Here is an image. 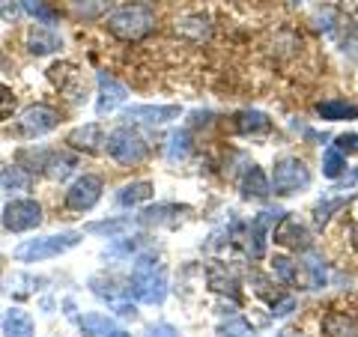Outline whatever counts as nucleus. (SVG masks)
<instances>
[{
    "mask_svg": "<svg viewBox=\"0 0 358 337\" xmlns=\"http://www.w3.org/2000/svg\"><path fill=\"white\" fill-rule=\"evenodd\" d=\"M129 296L141 305H162L167 299V275L159 257L138 254L129 275Z\"/></svg>",
    "mask_w": 358,
    "mask_h": 337,
    "instance_id": "nucleus-1",
    "label": "nucleus"
},
{
    "mask_svg": "<svg viewBox=\"0 0 358 337\" xmlns=\"http://www.w3.org/2000/svg\"><path fill=\"white\" fill-rule=\"evenodd\" d=\"M108 30H110V36H117L122 42H141L143 36H150L155 30V13L143 3L122 6L108 18Z\"/></svg>",
    "mask_w": 358,
    "mask_h": 337,
    "instance_id": "nucleus-2",
    "label": "nucleus"
},
{
    "mask_svg": "<svg viewBox=\"0 0 358 337\" xmlns=\"http://www.w3.org/2000/svg\"><path fill=\"white\" fill-rule=\"evenodd\" d=\"M81 242V233L78 230H66L57 236H39V239H27L15 248V260L21 263H39V260H51V257H60L66 251H72L75 245Z\"/></svg>",
    "mask_w": 358,
    "mask_h": 337,
    "instance_id": "nucleus-3",
    "label": "nucleus"
},
{
    "mask_svg": "<svg viewBox=\"0 0 358 337\" xmlns=\"http://www.w3.org/2000/svg\"><path fill=\"white\" fill-rule=\"evenodd\" d=\"M108 155L120 164H141L150 155V147L141 131H134L131 126H122L108 134Z\"/></svg>",
    "mask_w": 358,
    "mask_h": 337,
    "instance_id": "nucleus-4",
    "label": "nucleus"
},
{
    "mask_svg": "<svg viewBox=\"0 0 358 337\" xmlns=\"http://www.w3.org/2000/svg\"><path fill=\"white\" fill-rule=\"evenodd\" d=\"M310 185V171L301 159H281L272 171V191L275 194H299Z\"/></svg>",
    "mask_w": 358,
    "mask_h": 337,
    "instance_id": "nucleus-5",
    "label": "nucleus"
},
{
    "mask_svg": "<svg viewBox=\"0 0 358 337\" xmlns=\"http://www.w3.org/2000/svg\"><path fill=\"white\" fill-rule=\"evenodd\" d=\"M48 81L69 99V102H84L87 96V78L75 63H54L48 66Z\"/></svg>",
    "mask_w": 358,
    "mask_h": 337,
    "instance_id": "nucleus-6",
    "label": "nucleus"
},
{
    "mask_svg": "<svg viewBox=\"0 0 358 337\" xmlns=\"http://www.w3.org/2000/svg\"><path fill=\"white\" fill-rule=\"evenodd\" d=\"M0 221H3V227L13 230V233H27V230L42 224V206L36 200H9L3 206Z\"/></svg>",
    "mask_w": 358,
    "mask_h": 337,
    "instance_id": "nucleus-7",
    "label": "nucleus"
},
{
    "mask_svg": "<svg viewBox=\"0 0 358 337\" xmlns=\"http://www.w3.org/2000/svg\"><path fill=\"white\" fill-rule=\"evenodd\" d=\"M102 191H105V182L93 173H84L78 176L72 188L66 191V206H69L72 212H90L99 200H102Z\"/></svg>",
    "mask_w": 358,
    "mask_h": 337,
    "instance_id": "nucleus-8",
    "label": "nucleus"
},
{
    "mask_svg": "<svg viewBox=\"0 0 358 337\" xmlns=\"http://www.w3.org/2000/svg\"><path fill=\"white\" fill-rule=\"evenodd\" d=\"M60 126V114L48 105H30L24 114L18 117V134L21 138H42Z\"/></svg>",
    "mask_w": 358,
    "mask_h": 337,
    "instance_id": "nucleus-9",
    "label": "nucleus"
},
{
    "mask_svg": "<svg viewBox=\"0 0 358 337\" xmlns=\"http://www.w3.org/2000/svg\"><path fill=\"white\" fill-rule=\"evenodd\" d=\"M272 239L284 248H293V251H310V233L305 230L296 215H281L278 224L272 227Z\"/></svg>",
    "mask_w": 358,
    "mask_h": 337,
    "instance_id": "nucleus-10",
    "label": "nucleus"
},
{
    "mask_svg": "<svg viewBox=\"0 0 358 337\" xmlns=\"http://www.w3.org/2000/svg\"><path fill=\"white\" fill-rule=\"evenodd\" d=\"M99 99H96V114L105 117V114H114V110L129 99V89L122 87L117 78H110L108 72H99Z\"/></svg>",
    "mask_w": 358,
    "mask_h": 337,
    "instance_id": "nucleus-11",
    "label": "nucleus"
},
{
    "mask_svg": "<svg viewBox=\"0 0 358 337\" xmlns=\"http://www.w3.org/2000/svg\"><path fill=\"white\" fill-rule=\"evenodd\" d=\"M72 150L78 152H87V155H99L102 150H108V134L102 131L99 122H90V126H78L69 131V138H66Z\"/></svg>",
    "mask_w": 358,
    "mask_h": 337,
    "instance_id": "nucleus-12",
    "label": "nucleus"
},
{
    "mask_svg": "<svg viewBox=\"0 0 358 337\" xmlns=\"http://www.w3.org/2000/svg\"><path fill=\"white\" fill-rule=\"evenodd\" d=\"M179 117V108L173 105H134L122 110V120L126 126L131 122H141V126H162V122H171Z\"/></svg>",
    "mask_w": 358,
    "mask_h": 337,
    "instance_id": "nucleus-13",
    "label": "nucleus"
},
{
    "mask_svg": "<svg viewBox=\"0 0 358 337\" xmlns=\"http://www.w3.org/2000/svg\"><path fill=\"white\" fill-rule=\"evenodd\" d=\"M296 263H299V289H322L326 287V280H329L326 263H322L317 254L305 251V257Z\"/></svg>",
    "mask_w": 358,
    "mask_h": 337,
    "instance_id": "nucleus-14",
    "label": "nucleus"
},
{
    "mask_svg": "<svg viewBox=\"0 0 358 337\" xmlns=\"http://www.w3.org/2000/svg\"><path fill=\"white\" fill-rule=\"evenodd\" d=\"M284 212H260L251 227H248V254L254 257V260H260V257L266 254V236H268V227L272 224H278V218H281Z\"/></svg>",
    "mask_w": 358,
    "mask_h": 337,
    "instance_id": "nucleus-15",
    "label": "nucleus"
},
{
    "mask_svg": "<svg viewBox=\"0 0 358 337\" xmlns=\"http://www.w3.org/2000/svg\"><path fill=\"white\" fill-rule=\"evenodd\" d=\"M39 167H42V173L54 179V182H63V179H69L75 173V167H78V159L69 152H45L42 159H39Z\"/></svg>",
    "mask_w": 358,
    "mask_h": 337,
    "instance_id": "nucleus-16",
    "label": "nucleus"
},
{
    "mask_svg": "<svg viewBox=\"0 0 358 337\" xmlns=\"http://www.w3.org/2000/svg\"><path fill=\"white\" fill-rule=\"evenodd\" d=\"M60 45H63L60 33L54 27H48V24H36L27 33V51L36 54V57H42V54H54Z\"/></svg>",
    "mask_w": 358,
    "mask_h": 337,
    "instance_id": "nucleus-17",
    "label": "nucleus"
},
{
    "mask_svg": "<svg viewBox=\"0 0 358 337\" xmlns=\"http://www.w3.org/2000/svg\"><path fill=\"white\" fill-rule=\"evenodd\" d=\"M81 334L84 337H129L126 329H120L105 313H87V317H81Z\"/></svg>",
    "mask_w": 358,
    "mask_h": 337,
    "instance_id": "nucleus-18",
    "label": "nucleus"
},
{
    "mask_svg": "<svg viewBox=\"0 0 358 337\" xmlns=\"http://www.w3.org/2000/svg\"><path fill=\"white\" fill-rule=\"evenodd\" d=\"M242 194L245 197H254V200H266L268 197V191H272V185H268V179H266V173L260 171L257 164H251L248 171H245V176H242Z\"/></svg>",
    "mask_w": 358,
    "mask_h": 337,
    "instance_id": "nucleus-19",
    "label": "nucleus"
},
{
    "mask_svg": "<svg viewBox=\"0 0 358 337\" xmlns=\"http://www.w3.org/2000/svg\"><path fill=\"white\" fill-rule=\"evenodd\" d=\"M179 212H185V206H173V203H164V206H150L138 215V227H152V224H173L179 218Z\"/></svg>",
    "mask_w": 358,
    "mask_h": 337,
    "instance_id": "nucleus-20",
    "label": "nucleus"
},
{
    "mask_svg": "<svg viewBox=\"0 0 358 337\" xmlns=\"http://www.w3.org/2000/svg\"><path fill=\"white\" fill-rule=\"evenodd\" d=\"M3 337H33V320L24 310H6L3 313Z\"/></svg>",
    "mask_w": 358,
    "mask_h": 337,
    "instance_id": "nucleus-21",
    "label": "nucleus"
},
{
    "mask_svg": "<svg viewBox=\"0 0 358 337\" xmlns=\"http://www.w3.org/2000/svg\"><path fill=\"white\" fill-rule=\"evenodd\" d=\"M236 131L239 134H266L272 131V120H268L266 114H260V110H242V114H236Z\"/></svg>",
    "mask_w": 358,
    "mask_h": 337,
    "instance_id": "nucleus-22",
    "label": "nucleus"
},
{
    "mask_svg": "<svg viewBox=\"0 0 358 337\" xmlns=\"http://www.w3.org/2000/svg\"><path fill=\"white\" fill-rule=\"evenodd\" d=\"M317 114L329 122H341V120H358V105L341 102V99H329V102L317 105Z\"/></svg>",
    "mask_w": 358,
    "mask_h": 337,
    "instance_id": "nucleus-23",
    "label": "nucleus"
},
{
    "mask_svg": "<svg viewBox=\"0 0 358 337\" xmlns=\"http://www.w3.org/2000/svg\"><path fill=\"white\" fill-rule=\"evenodd\" d=\"M150 197H152V185L141 179V182H129V185H122V188H120L117 203H120V206H126V209H131V206H138V203H147Z\"/></svg>",
    "mask_w": 358,
    "mask_h": 337,
    "instance_id": "nucleus-24",
    "label": "nucleus"
},
{
    "mask_svg": "<svg viewBox=\"0 0 358 337\" xmlns=\"http://www.w3.org/2000/svg\"><path fill=\"white\" fill-rule=\"evenodd\" d=\"M322 329H326L329 337H358V322L346 313H329L322 320Z\"/></svg>",
    "mask_w": 358,
    "mask_h": 337,
    "instance_id": "nucleus-25",
    "label": "nucleus"
},
{
    "mask_svg": "<svg viewBox=\"0 0 358 337\" xmlns=\"http://www.w3.org/2000/svg\"><path fill=\"white\" fill-rule=\"evenodd\" d=\"M30 182H33L30 173L24 171V167H18V164L3 167V171H0V188L9 191V194H13V191H27Z\"/></svg>",
    "mask_w": 358,
    "mask_h": 337,
    "instance_id": "nucleus-26",
    "label": "nucleus"
},
{
    "mask_svg": "<svg viewBox=\"0 0 358 337\" xmlns=\"http://www.w3.org/2000/svg\"><path fill=\"white\" fill-rule=\"evenodd\" d=\"M131 227H138V218H117V221H99V224H87V233H102L108 239H120L122 233H129Z\"/></svg>",
    "mask_w": 358,
    "mask_h": 337,
    "instance_id": "nucleus-27",
    "label": "nucleus"
},
{
    "mask_svg": "<svg viewBox=\"0 0 358 337\" xmlns=\"http://www.w3.org/2000/svg\"><path fill=\"white\" fill-rule=\"evenodd\" d=\"M114 0H72V13L78 18H102Z\"/></svg>",
    "mask_w": 358,
    "mask_h": 337,
    "instance_id": "nucleus-28",
    "label": "nucleus"
},
{
    "mask_svg": "<svg viewBox=\"0 0 358 337\" xmlns=\"http://www.w3.org/2000/svg\"><path fill=\"white\" fill-rule=\"evenodd\" d=\"M322 173H326L329 179H341L346 173V155L338 147L322 152Z\"/></svg>",
    "mask_w": 358,
    "mask_h": 337,
    "instance_id": "nucleus-29",
    "label": "nucleus"
},
{
    "mask_svg": "<svg viewBox=\"0 0 358 337\" xmlns=\"http://www.w3.org/2000/svg\"><path fill=\"white\" fill-rule=\"evenodd\" d=\"M275 275L289 287H299V263L289 257H275Z\"/></svg>",
    "mask_w": 358,
    "mask_h": 337,
    "instance_id": "nucleus-30",
    "label": "nucleus"
},
{
    "mask_svg": "<svg viewBox=\"0 0 358 337\" xmlns=\"http://www.w3.org/2000/svg\"><path fill=\"white\" fill-rule=\"evenodd\" d=\"M218 334H221V337H254L251 325L245 322L242 317H233V320H227V322H221V325H218Z\"/></svg>",
    "mask_w": 358,
    "mask_h": 337,
    "instance_id": "nucleus-31",
    "label": "nucleus"
},
{
    "mask_svg": "<svg viewBox=\"0 0 358 337\" xmlns=\"http://www.w3.org/2000/svg\"><path fill=\"white\" fill-rule=\"evenodd\" d=\"M15 105H18V102H15V93H13V89H9L6 84H0V122L15 114Z\"/></svg>",
    "mask_w": 358,
    "mask_h": 337,
    "instance_id": "nucleus-32",
    "label": "nucleus"
},
{
    "mask_svg": "<svg viewBox=\"0 0 358 337\" xmlns=\"http://www.w3.org/2000/svg\"><path fill=\"white\" fill-rule=\"evenodd\" d=\"M341 206H343V200H341V197H338V200H322V203H320L317 209H313V221H317L320 227H322V224H329L331 212H338Z\"/></svg>",
    "mask_w": 358,
    "mask_h": 337,
    "instance_id": "nucleus-33",
    "label": "nucleus"
},
{
    "mask_svg": "<svg viewBox=\"0 0 358 337\" xmlns=\"http://www.w3.org/2000/svg\"><path fill=\"white\" fill-rule=\"evenodd\" d=\"M21 9H24L27 15H33V18L45 21V24H48V21H51V13H48V9H45V0H21Z\"/></svg>",
    "mask_w": 358,
    "mask_h": 337,
    "instance_id": "nucleus-34",
    "label": "nucleus"
},
{
    "mask_svg": "<svg viewBox=\"0 0 358 337\" xmlns=\"http://www.w3.org/2000/svg\"><path fill=\"white\" fill-rule=\"evenodd\" d=\"M334 147H338L343 155H358V134H355V131H346V134H341Z\"/></svg>",
    "mask_w": 358,
    "mask_h": 337,
    "instance_id": "nucleus-35",
    "label": "nucleus"
},
{
    "mask_svg": "<svg viewBox=\"0 0 358 337\" xmlns=\"http://www.w3.org/2000/svg\"><path fill=\"white\" fill-rule=\"evenodd\" d=\"M293 308H296V299L293 296L272 301V313H275V317H287V313H293Z\"/></svg>",
    "mask_w": 358,
    "mask_h": 337,
    "instance_id": "nucleus-36",
    "label": "nucleus"
},
{
    "mask_svg": "<svg viewBox=\"0 0 358 337\" xmlns=\"http://www.w3.org/2000/svg\"><path fill=\"white\" fill-rule=\"evenodd\" d=\"M143 337H182V334H179L171 322H159V325H152V329L143 334Z\"/></svg>",
    "mask_w": 358,
    "mask_h": 337,
    "instance_id": "nucleus-37",
    "label": "nucleus"
},
{
    "mask_svg": "<svg viewBox=\"0 0 358 337\" xmlns=\"http://www.w3.org/2000/svg\"><path fill=\"white\" fill-rule=\"evenodd\" d=\"M18 15V0H0V18L13 21Z\"/></svg>",
    "mask_w": 358,
    "mask_h": 337,
    "instance_id": "nucleus-38",
    "label": "nucleus"
},
{
    "mask_svg": "<svg viewBox=\"0 0 358 337\" xmlns=\"http://www.w3.org/2000/svg\"><path fill=\"white\" fill-rule=\"evenodd\" d=\"M358 182V171H352V173H343V185L338 188V191H343V188H350V185H355Z\"/></svg>",
    "mask_w": 358,
    "mask_h": 337,
    "instance_id": "nucleus-39",
    "label": "nucleus"
},
{
    "mask_svg": "<svg viewBox=\"0 0 358 337\" xmlns=\"http://www.w3.org/2000/svg\"><path fill=\"white\" fill-rule=\"evenodd\" d=\"M289 3H293V6H299V3H301V0H289Z\"/></svg>",
    "mask_w": 358,
    "mask_h": 337,
    "instance_id": "nucleus-40",
    "label": "nucleus"
},
{
    "mask_svg": "<svg viewBox=\"0 0 358 337\" xmlns=\"http://www.w3.org/2000/svg\"><path fill=\"white\" fill-rule=\"evenodd\" d=\"M143 3H152V0H143Z\"/></svg>",
    "mask_w": 358,
    "mask_h": 337,
    "instance_id": "nucleus-41",
    "label": "nucleus"
}]
</instances>
